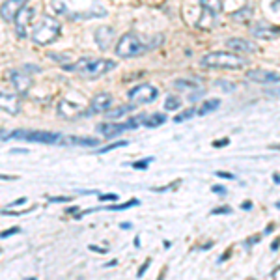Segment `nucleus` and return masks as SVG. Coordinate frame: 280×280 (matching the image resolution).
Returning a JSON list of instances; mask_svg holds the SVG:
<instances>
[{"mask_svg": "<svg viewBox=\"0 0 280 280\" xmlns=\"http://www.w3.org/2000/svg\"><path fill=\"white\" fill-rule=\"evenodd\" d=\"M252 34L260 39H277L280 36V28L277 26H271V24L260 23L258 26L252 28Z\"/></svg>", "mask_w": 280, "mask_h": 280, "instance_id": "obj_15", "label": "nucleus"}, {"mask_svg": "<svg viewBox=\"0 0 280 280\" xmlns=\"http://www.w3.org/2000/svg\"><path fill=\"white\" fill-rule=\"evenodd\" d=\"M204 68H213V70H241L245 66V60L232 53H210L202 58Z\"/></svg>", "mask_w": 280, "mask_h": 280, "instance_id": "obj_4", "label": "nucleus"}, {"mask_svg": "<svg viewBox=\"0 0 280 280\" xmlns=\"http://www.w3.org/2000/svg\"><path fill=\"white\" fill-rule=\"evenodd\" d=\"M8 139L26 140V142H38V144H58L62 142L60 133H49V131H28V129H19L8 135Z\"/></svg>", "mask_w": 280, "mask_h": 280, "instance_id": "obj_5", "label": "nucleus"}, {"mask_svg": "<svg viewBox=\"0 0 280 280\" xmlns=\"http://www.w3.org/2000/svg\"><path fill=\"white\" fill-rule=\"evenodd\" d=\"M99 200L101 202H114V200H118V195H99Z\"/></svg>", "mask_w": 280, "mask_h": 280, "instance_id": "obj_29", "label": "nucleus"}, {"mask_svg": "<svg viewBox=\"0 0 280 280\" xmlns=\"http://www.w3.org/2000/svg\"><path fill=\"white\" fill-rule=\"evenodd\" d=\"M148 114H139L137 118H131V120H127L125 124H99L97 125V131L101 133L105 139H112V137H116L120 133L124 131H129V129H139L140 125L144 124V120H146Z\"/></svg>", "mask_w": 280, "mask_h": 280, "instance_id": "obj_6", "label": "nucleus"}, {"mask_svg": "<svg viewBox=\"0 0 280 280\" xmlns=\"http://www.w3.org/2000/svg\"><path fill=\"white\" fill-rule=\"evenodd\" d=\"M0 179H6V181H13V179H15V176H2V174H0Z\"/></svg>", "mask_w": 280, "mask_h": 280, "instance_id": "obj_40", "label": "nucleus"}, {"mask_svg": "<svg viewBox=\"0 0 280 280\" xmlns=\"http://www.w3.org/2000/svg\"><path fill=\"white\" fill-rule=\"evenodd\" d=\"M58 114L62 118H66V120H73V118L84 114V110L80 109L78 105H73V103L64 99V101H60V105H58Z\"/></svg>", "mask_w": 280, "mask_h": 280, "instance_id": "obj_17", "label": "nucleus"}, {"mask_svg": "<svg viewBox=\"0 0 280 280\" xmlns=\"http://www.w3.org/2000/svg\"><path fill=\"white\" fill-rule=\"evenodd\" d=\"M226 47L232 49L239 55H247V53H256L258 47L254 41H249V39H241V38H232L226 41Z\"/></svg>", "mask_w": 280, "mask_h": 280, "instance_id": "obj_14", "label": "nucleus"}, {"mask_svg": "<svg viewBox=\"0 0 280 280\" xmlns=\"http://www.w3.org/2000/svg\"><path fill=\"white\" fill-rule=\"evenodd\" d=\"M122 146H127V142H125V140H120V142H114V144H110V146L99 148V149H97V153H107V151H112V149L122 148Z\"/></svg>", "mask_w": 280, "mask_h": 280, "instance_id": "obj_25", "label": "nucleus"}, {"mask_svg": "<svg viewBox=\"0 0 280 280\" xmlns=\"http://www.w3.org/2000/svg\"><path fill=\"white\" fill-rule=\"evenodd\" d=\"M28 0H6L2 6H0V17L6 21V23H13L15 15L24 8Z\"/></svg>", "mask_w": 280, "mask_h": 280, "instance_id": "obj_11", "label": "nucleus"}, {"mask_svg": "<svg viewBox=\"0 0 280 280\" xmlns=\"http://www.w3.org/2000/svg\"><path fill=\"white\" fill-rule=\"evenodd\" d=\"M6 139H8L6 131H4V129H0V140H6Z\"/></svg>", "mask_w": 280, "mask_h": 280, "instance_id": "obj_42", "label": "nucleus"}, {"mask_svg": "<svg viewBox=\"0 0 280 280\" xmlns=\"http://www.w3.org/2000/svg\"><path fill=\"white\" fill-rule=\"evenodd\" d=\"M247 77L250 80H254L258 84H271V82H279L280 75L279 73H273L269 70H250L247 73Z\"/></svg>", "mask_w": 280, "mask_h": 280, "instance_id": "obj_13", "label": "nucleus"}, {"mask_svg": "<svg viewBox=\"0 0 280 280\" xmlns=\"http://www.w3.org/2000/svg\"><path fill=\"white\" fill-rule=\"evenodd\" d=\"M139 200L137 198H133L129 202L125 204H120V206H109V208H103V210H109V211H120V210H127V208H133V206H139Z\"/></svg>", "mask_w": 280, "mask_h": 280, "instance_id": "obj_22", "label": "nucleus"}, {"mask_svg": "<svg viewBox=\"0 0 280 280\" xmlns=\"http://www.w3.org/2000/svg\"><path fill=\"white\" fill-rule=\"evenodd\" d=\"M26 202V198H19V200H15V202H11L9 204V206H11V208H17V206H21V204H24Z\"/></svg>", "mask_w": 280, "mask_h": 280, "instance_id": "obj_38", "label": "nucleus"}, {"mask_svg": "<svg viewBox=\"0 0 280 280\" xmlns=\"http://www.w3.org/2000/svg\"><path fill=\"white\" fill-rule=\"evenodd\" d=\"M164 122H166V116H164V114H159V112H155V114H148V116H146V120H144V125H146V127H149V129H155V127H159V125H163Z\"/></svg>", "mask_w": 280, "mask_h": 280, "instance_id": "obj_19", "label": "nucleus"}, {"mask_svg": "<svg viewBox=\"0 0 280 280\" xmlns=\"http://www.w3.org/2000/svg\"><path fill=\"white\" fill-rule=\"evenodd\" d=\"M228 142H230V140H228V139H224V140H217V142H213V146H215V148H222V146H228Z\"/></svg>", "mask_w": 280, "mask_h": 280, "instance_id": "obj_33", "label": "nucleus"}, {"mask_svg": "<svg viewBox=\"0 0 280 280\" xmlns=\"http://www.w3.org/2000/svg\"><path fill=\"white\" fill-rule=\"evenodd\" d=\"M21 232V228H9V230H6V232H2L0 233V237H9V235H13V233H19Z\"/></svg>", "mask_w": 280, "mask_h": 280, "instance_id": "obj_31", "label": "nucleus"}, {"mask_svg": "<svg viewBox=\"0 0 280 280\" xmlns=\"http://www.w3.org/2000/svg\"><path fill=\"white\" fill-rule=\"evenodd\" d=\"M32 210H34V208H30V210H21V211H8V210H4L2 213H4V215H24V213H30Z\"/></svg>", "mask_w": 280, "mask_h": 280, "instance_id": "obj_30", "label": "nucleus"}, {"mask_svg": "<svg viewBox=\"0 0 280 280\" xmlns=\"http://www.w3.org/2000/svg\"><path fill=\"white\" fill-rule=\"evenodd\" d=\"M157 97V88L151 84H139L129 90V99L133 105H146V103L155 101Z\"/></svg>", "mask_w": 280, "mask_h": 280, "instance_id": "obj_7", "label": "nucleus"}, {"mask_svg": "<svg viewBox=\"0 0 280 280\" xmlns=\"http://www.w3.org/2000/svg\"><path fill=\"white\" fill-rule=\"evenodd\" d=\"M88 249H90V250H93V252H101V254H105V252L109 250V249H99V247H95V245H90Z\"/></svg>", "mask_w": 280, "mask_h": 280, "instance_id": "obj_36", "label": "nucleus"}, {"mask_svg": "<svg viewBox=\"0 0 280 280\" xmlns=\"http://www.w3.org/2000/svg\"><path fill=\"white\" fill-rule=\"evenodd\" d=\"M116 68V62L114 60H107V58H80L75 64L71 66H64L66 71H71V73H77L84 78H95L101 77L105 73H109Z\"/></svg>", "mask_w": 280, "mask_h": 280, "instance_id": "obj_1", "label": "nucleus"}, {"mask_svg": "<svg viewBox=\"0 0 280 280\" xmlns=\"http://www.w3.org/2000/svg\"><path fill=\"white\" fill-rule=\"evenodd\" d=\"M218 178H226V179H233V174H228V172H217Z\"/></svg>", "mask_w": 280, "mask_h": 280, "instance_id": "obj_37", "label": "nucleus"}, {"mask_svg": "<svg viewBox=\"0 0 280 280\" xmlns=\"http://www.w3.org/2000/svg\"><path fill=\"white\" fill-rule=\"evenodd\" d=\"M179 105H181V99H179V97H168V99L164 101V110H176V109H179Z\"/></svg>", "mask_w": 280, "mask_h": 280, "instance_id": "obj_23", "label": "nucleus"}, {"mask_svg": "<svg viewBox=\"0 0 280 280\" xmlns=\"http://www.w3.org/2000/svg\"><path fill=\"white\" fill-rule=\"evenodd\" d=\"M149 49H153V45L149 43H142V39L135 34V32H127L124 34L116 45V55L120 58H133V56H140L142 53H146Z\"/></svg>", "mask_w": 280, "mask_h": 280, "instance_id": "obj_3", "label": "nucleus"}, {"mask_svg": "<svg viewBox=\"0 0 280 280\" xmlns=\"http://www.w3.org/2000/svg\"><path fill=\"white\" fill-rule=\"evenodd\" d=\"M34 15H36V11L32 8H23L19 13L15 15V19H13V26H15V32L19 38H26V34H28V26H30L32 19H34Z\"/></svg>", "mask_w": 280, "mask_h": 280, "instance_id": "obj_9", "label": "nucleus"}, {"mask_svg": "<svg viewBox=\"0 0 280 280\" xmlns=\"http://www.w3.org/2000/svg\"><path fill=\"white\" fill-rule=\"evenodd\" d=\"M230 208L228 206H224V208H217V210H213V215H218V213H230Z\"/></svg>", "mask_w": 280, "mask_h": 280, "instance_id": "obj_32", "label": "nucleus"}, {"mask_svg": "<svg viewBox=\"0 0 280 280\" xmlns=\"http://www.w3.org/2000/svg\"><path fill=\"white\" fill-rule=\"evenodd\" d=\"M279 245H280V239H275V241H273V245H271V249L273 250H279Z\"/></svg>", "mask_w": 280, "mask_h": 280, "instance_id": "obj_39", "label": "nucleus"}, {"mask_svg": "<svg viewBox=\"0 0 280 280\" xmlns=\"http://www.w3.org/2000/svg\"><path fill=\"white\" fill-rule=\"evenodd\" d=\"M11 153H26V149H17V148H13V149H11Z\"/></svg>", "mask_w": 280, "mask_h": 280, "instance_id": "obj_43", "label": "nucleus"}, {"mask_svg": "<svg viewBox=\"0 0 280 280\" xmlns=\"http://www.w3.org/2000/svg\"><path fill=\"white\" fill-rule=\"evenodd\" d=\"M258 241H260V237H250V239H249V245H250V243H258Z\"/></svg>", "mask_w": 280, "mask_h": 280, "instance_id": "obj_45", "label": "nucleus"}, {"mask_svg": "<svg viewBox=\"0 0 280 280\" xmlns=\"http://www.w3.org/2000/svg\"><path fill=\"white\" fill-rule=\"evenodd\" d=\"M250 15V9L249 8H243V11H235L233 13V19H245V17H249Z\"/></svg>", "mask_w": 280, "mask_h": 280, "instance_id": "obj_26", "label": "nucleus"}, {"mask_svg": "<svg viewBox=\"0 0 280 280\" xmlns=\"http://www.w3.org/2000/svg\"><path fill=\"white\" fill-rule=\"evenodd\" d=\"M250 208H252V204H250V202H245V204H243V210H250Z\"/></svg>", "mask_w": 280, "mask_h": 280, "instance_id": "obj_44", "label": "nucleus"}, {"mask_svg": "<svg viewBox=\"0 0 280 280\" xmlns=\"http://www.w3.org/2000/svg\"><path fill=\"white\" fill-rule=\"evenodd\" d=\"M149 264H151V260H146V262H144V265L140 267V271H139V277H142V275H144V271L148 269V265H149Z\"/></svg>", "mask_w": 280, "mask_h": 280, "instance_id": "obj_35", "label": "nucleus"}, {"mask_svg": "<svg viewBox=\"0 0 280 280\" xmlns=\"http://www.w3.org/2000/svg\"><path fill=\"white\" fill-rule=\"evenodd\" d=\"M0 110H6L8 114H19L21 110V103L15 93H8L4 90H0Z\"/></svg>", "mask_w": 280, "mask_h": 280, "instance_id": "obj_12", "label": "nucleus"}, {"mask_svg": "<svg viewBox=\"0 0 280 280\" xmlns=\"http://www.w3.org/2000/svg\"><path fill=\"white\" fill-rule=\"evenodd\" d=\"M70 144H77V146H86V148H93L99 144L97 139H88V137H70L68 139Z\"/></svg>", "mask_w": 280, "mask_h": 280, "instance_id": "obj_20", "label": "nucleus"}, {"mask_svg": "<svg viewBox=\"0 0 280 280\" xmlns=\"http://www.w3.org/2000/svg\"><path fill=\"white\" fill-rule=\"evenodd\" d=\"M49 202H71V196H51Z\"/></svg>", "mask_w": 280, "mask_h": 280, "instance_id": "obj_28", "label": "nucleus"}, {"mask_svg": "<svg viewBox=\"0 0 280 280\" xmlns=\"http://www.w3.org/2000/svg\"><path fill=\"white\" fill-rule=\"evenodd\" d=\"M149 161H151V157H146L144 161H139V163H133V168H140V170H142V168H146V166H148Z\"/></svg>", "mask_w": 280, "mask_h": 280, "instance_id": "obj_27", "label": "nucleus"}, {"mask_svg": "<svg viewBox=\"0 0 280 280\" xmlns=\"http://www.w3.org/2000/svg\"><path fill=\"white\" fill-rule=\"evenodd\" d=\"M60 32H62V24L58 23L55 17L45 15L34 26L32 41L38 43V45H49V43H53L60 36Z\"/></svg>", "mask_w": 280, "mask_h": 280, "instance_id": "obj_2", "label": "nucleus"}, {"mask_svg": "<svg viewBox=\"0 0 280 280\" xmlns=\"http://www.w3.org/2000/svg\"><path fill=\"white\" fill-rule=\"evenodd\" d=\"M277 208H280V202H279V204H277Z\"/></svg>", "mask_w": 280, "mask_h": 280, "instance_id": "obj_47", "label": "nucleus"}, {"mask_svg": "<svg viewBox=\"0 0 280 280\" xmlns=\"http://www.w3.org/2000/svg\"><path fill=\"white\" fill-rule=\"evenodd\" d=\"M271 277H273V279H279V277H280V267H279V269H275V271L271 273Z\"/></svg>", "mask_w": 280, "mask_h": 280, "instance_id": "obj_41", "label": "nucleus"}, {"mask_svg": "<svg viewBox=\"0 0 280 280\" xmlns=\"http://www.w3.org/2000/svg\"><path fill=\"white\" fill-rule=\"evenodd\" d=\"M112 39H114V30H112L110 26L97 28V32H95V41H97V47H99L101 51H107V49H109Z\"/></svg>", "mask_w": 280, "mask_h": 280, "instance_id": "obj_16", "label": "nucleus"}, {"mask_svg": "<svg viewBox=\"0 0 280 280\" xmlns=\"http://www.w3.org/2000/svg\"><path fill=\"white\" fill-rule=\"evenodd\" d=\"M196 114V110L195 109H187V110H183L181 114H178V116L174 118V122H185V120H189V118H193Z\"/></svg>", "mask_w": 280, "mask_h": 280, "instance_id": "obj_24", "label": "nucleus"}, {"mask_svg": "<svg viewBox=\"0 0 280 280\" xmlns=\"http://www.w3.org/2000/svg\"><path fill=\"white\" fill-rule=\"evenodd\" d=\"M135 107L137 105H122V107H118V109H112V110H107L105 112V116L109 118V120H120V118L124 116V114H127V112H133L135 110Z\"/></svg>", "mask_w": 280, "mask_h": 280, "instance_id": "obj_18", "label": "nucleus"}, {"mask_svg": "<svg viewBox=\"0 0 280 280\" xmlns=\"http://www.w3.org/2000/svg\"><path fill=\"white\" fill-rule=\"evenodd\" d=\"M213 193H217V195H226V187L215 185L213 187Z\"/></svg>", "mask_w": 280, "mask_h": 280, "instance_id": "obj_34", "label": "nucleus"}, {"mask_svg": "<svg viewBox=\"0 0 280 280\" xmlns=\"http://www.w3.org/2000/svg\"><path fill=\"white\" fill-rule=\"evenodd\" d=\"M110 105H112V95L110 93H99L92 99L90 107L84 110L82 116H93V114H99V112H107L110 109Z\"/></svg>", "mask_w": 280, "mask_h": 280, "instance_id": "obj_10", "label": "nucleus"}, {"mask_svg": "<svg viewBox=\"0 0 280 280\" xmlns=\"http://www.w3.org/2000/svg\"><path fill=\"white\" fill-rule=\"evenodd\" d=\"M218 105H220L218 99H210V101H206L202 107L198 109V116H206L208 112H213L215 109H218Z\"/></svg>", "mask_w": 280, "mask_h": 280, "instance_id": "obj_21", "label": "nucleus"}, {"mask_svg": "<svg viewBox=\"0 0 280 280\" xmlns=\"http://www.w3.org/2000/svg\"><path fill=\"white\" fill-rule=\"evenodd\" d=\"M9 80H11V86H13V90L17 93H26L30 90L32 86V77L28 75V71L26 70H11L8 73Z\"/></svg>", "mask_w": 280, "mask_h": 280, "instance_id": "obj_8", "label": "nucleus"}, {"mask_svg": "<svg viewBox=\"0 0 280 280\" xmlns=\"http://www.w3.org/2000/svg\"><path fill=\"white\" fill-rule=\"evenodd\" d=\"M280 6V0H275V2H273V8H279Z\"/></svg>", "mask_w": 280, "mask_h": 280, "instance_id": "obj_46", "label": "nucleus"}]
</instances>
